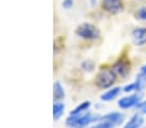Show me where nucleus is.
Segmentation results:
<instances>
[{
    "mask_svg": "<svg viewBox=\"0 0 146 128\" xmlns=\"http://www.w3.org/2000/svg\"><path fill=\"white\" fill-rule=\"evenodd\" d=\"M142 124H143V118L140 114H135L127 122V124L124 125V128H140Z\"/></svg>",
    "mask_w": 146,
    "mask_h": 128,
    "instance_id": "1a4fd4ad",
    "label": "nucleus"
},
{
    "mask_svg": "<svg viewBox=\"0 0 146 128\" xmlns=\"http://www.w3.org/2000/svg\"><path fill=\"white\" fill-rule=\"evenodd\" d=\"M64 110H65V105L61 101H56L54 103H53V118H54L56 120L60 119L61 117H62V114H64Z\"/></svg>",
    "mask_w": 146,
    "mask_h": 128,
    "instance_id": "f8f14e48",
    "label": "nucleus"
},
{
    "mask_svg": "<svg viewBox=\"0 0 146 128\" xmlns=\"http://www.w3.org/2000/svg\"><path fill=\"white\" fill-rule=\"evenodd\" d=\"M132 40L136 45L146 44V29H135L132 31Z\"/></svg>",
    "mask_w": 146,
    "mask_h": 128,
    "instance_id": "423d86ee",
    "label": "nucleus"
},
{
    "mask_svg": "<svg viewBox=\"0 0 146 128\" xmlns=\"http://www.w3.org/2000/svg\"><path fill=\"white\" fill-rule=\"evenodd\" d=\"M136 107H137V110L141 114H146V100L142 101V102H138Z\"/></svg>",
    "mask_w": 146,
    "mask_h": 128,
    "instance_id": "f3484780",
    "label": "nucleus"
},
{
    "mask_svg": "<svg viewBox=\"0 0 146 128\" xmlns=\"http://www.w3.org/2000/svg\"><path fill=\"white\" fill-rule=\"evenodd\" d=\"M82 69L84 70V71H92V70L94 69V65L92 61H86L82 64Z\"/></svg>",
    "mask_w": 146,
    "mask_h": 128,
    "instance_id": "dca6fc26",
    "label": "nucleus"
},
{
    "mask_svg": "<svg viewBox=\"0 0 146 128\" xmlns=\"http://www.w3.org/2000/svg\"><path fill=\"white\" fill-rule=\"evenodd\" d=\"M114 71L116 72V75L119 76H125L129 72V65L124 60H119L115 65H114Z\"/></svg>",
    "mask_w": 146,
    "mask_h": 128,
    "instance_id": "6e6552de",
    "label": "nucleus"
},
{
    "mask_svg": "<svg viewBox=\"0 0 146 128\" xmlns=\"http://www.w3.org/2000/svg\"><path fill=\"white\" fill-rule=\"evenodd\" d=\"M140 71H141V72H145V74H146V65H145V66H142V67H141V70H140Z\"/></svg>",
    "mask_w": 146,
    "mask_h": 128,
    "instance_id": "6ab92c4d",
    "label": "nucleus"
},
{
    "mask_svg": "<svg viewBox=\"0 0 146 128\" xmlns=\"http://www.w3.org/2000/svg\"><path fill=\"white\" fill-rule=\"evenodd\" d=\"M53 97H54L56 101L64 100V97H65V89L60 82H56L53 84Z\"/></svg>",
    "mask_w": 146,
    "mask_h": 128,
    "instance_id": "9d476101",
    "label": "nucleus"
},
{
    "mask_svg": "<svg viewBox=\"0 0 146 128\" xmlns=\"http://www.w3.org/2000/svg\"><path fill=\"white\" fill-rule=\"evenodd\" d=\"M72 5H74V0H64V1H62V7H64L65 9L72 8Z\"/></svg>",
    "mask_w": 146,
    "mask_h": 128,
    "instance_id": "a211bd4d",
    "label": "nucleus"
},
{
    "mask_svg": "<svg viewBox=\"0 0 146 128\" xmlns=\"http://www.w3.org/2000/svg\"><path fill=\"white\" fill-rule=\"evenodd\" d=\"M75 32H76V35L79 36V38L86 39V40H94V39H97V38H100L98 29H97L94 25L88 23V22L79 25Z\"/></svg>",
    "mask_w": 146,
    "mask_h": 128,
    "instance_id": "7ed1b4c3",
    "label": "nucleus"
},
{
    "mask_svg": "<svg viewBox=\"0 0 146 128\" xmlns=\"http://www.w3.org/2000/svg\"><path fill=\"white\" fill-rule=\"evenodd\" d=\"M102 120H108V122H110L111 124L119 125L124 120V115L121 114V113L113 111V113H109V114L104 115V117H102Z\"/></svg>",
    "mask_w": 146,
    "mask_h": 128,
    "instance_id": "0eeeda50",
    "label": "nucleus"
},
{
    "mask_svg": "<svg viewBox=\"0 0 146 128\" xmlns=\"http://www.w3.org/2000/svg\"><path fill=\"white\" fill-rule=\"evenodd\" d=\"M137 1H143V0H137Z\"/></svg>",
    "mask_w": 146,
    "mask_h": 128,
    "instance_id": "aec40b11",
    "label": "nucleus"
},
{
    "mask_svg": "<svg viewBox=\"0 0 146 128\" xmlns=\"http://www.w3.org/2000/svg\"><path fill=\"white\" fill-rule=\"evenodd\" d=\"M89 106H91V102H89V101H86V102L79 103V105H78L74 109V110H71L70 115H79V114H83V113H86L87 110H88Z\"/></svg>",
    "mask_w": 146,
    "mask_h": 128,
    "instance_id": "ddd939ff",
    "label": "nucleus"
},
{
    "mask_svg": "<svg viewBox=\"0 0 146 128\" xmlns=\"http://www.w3.org/2000/svg\"><path fill=\"white\" fill-rule=\"evenodd\" d=\"M114 127H115V125L111 124L110 122H108V120H102V122H100V123H97V124L92 125L91 128H114Z\"/></svg>",
    "mask_w": 146,
    "mask_h": 128,
    "instance_id": "4468645a",
    "label": "nucleus"
},
{
    "mask_svg": "<svg viewBox=\"0 0 146 128\" xmlns=\"http://www.w3.org/2000/svg\"><path fill=\"white\" fill-rule=\"evenodd\" d=\"M138 102H140V95H131L120 98L118 101V105L120 109H131L133 106H137Z\"/></svg>",
    "mask_w": 146,
    "mask_h": 128,
    "instance_id": "39448f33",
    "label": "nucleus"
},
{
    "mask_svg": "<svg viewBox=\"0 0 146 128\" xmlns=\"http://www.w3.org/2000/svg\"><path fill=\"white\" fill-rule=\"evenodd\" d=\"M115 79L116 72L114 71V69H102L96 76V84L100 88L108 89L115 83Z\"/></svg>",
    "mask_w": 146,
    "mask_h": 128,
    "instance_id": "f03ea898",
    "label": "nucleus"
},
{
    "mask_svg": "<svg viewBox=\"0 0 146 128\" xmlns=\"http://www.w3.org/2000/svg\"><path fill=\"white\" fill-rule=\"evenodd\" d=\"M102 9L110 14H118L124 9V4L121 0H102Z\"/></svg>",
    "mask_w": 146,
    "mask_h": 128,
    "instance_id": "20e7f679",
    "label": "nucleus"
},
{
    "mask_svg": "<svg viewBox=\"0 0 146 128\" xmlns=\"http://www.w3.org/2000/svg\"><path fill=\"white\" fill-rule=\"evenodd\" d=\"M98 115H93L89 111H86L79 115H70L66 120V124L71 128H86L88 124L98 120Z\"/></svg>",
    "mask_w": 146,
    "mask_h": 128,
    "instance_id": "f257e3e1",
    "label": "nucleus"
},
{
    "mask_svg": "<svg viewBox=\"0 0 146 128\" xmlns=\"http://www.w3.org/2000/svg\"><path fill=\"white\" fill-rule=\"evenodd\" d=\"M120 91H121V88H119V87L108 89L105 93H102V95H101V100L102 101H113L114 98H115L116 96L120 93Z\"/></svg>",
    "mask_w": 146,
    "mask_h": 128,
    "instance_id": "9b49d317",
    "label": "nucleus"
},
{
    "mask_svg": "<svg viewBox=\"0 0 146 128\" xmlns=\"http://www.w3.org/2000/svg\"><path fill=\"white\" fill-rule=\"evenodd\" d=\"M136 16H137V18H140V20L146 21V5L145 7H141V8L137 11Z\"/></svg>",
    "mask_w": 146,
    "mask_h": 128,
    "instance_id": "2eb2a0df",
    "label": "nucleus"
}]
</instances>
